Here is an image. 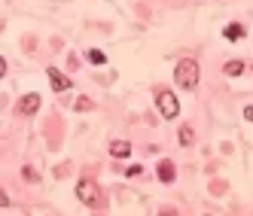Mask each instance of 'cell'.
Returning <instances> with one entry per match:
<instances>
[{
    "label": "cell",
    "mask_w": 253,
    "mask_h": 216,
    "mask_svg": "<svg viewBox=\"0 0 253 216\" xmlns=\"http://www.w3.org/2000/svg\"><path fill=\"white\" fill-rule=\"evenodd\" d=\"M88 61H92V64H104L107 55H104V52H98V49H92V52H88Z\"/></svg>",
    "instance_id": "8fae6325"
},
{
    "label": "cell",
    "mask_w": 253,
    "mask_h": 216,
    "mask_svg": "<svg viewBox=\"0 0 253 216\" xmlns=\"http://www.w3.org/2000/svg\"><path fill=\"white\" fill-rule=\"evenodd\" d=\"M174 165H171V161H162V165H159V180H162V183H174Z\"/></svg>",
    "instance_id": "52a82bcc"
},
{
    "label": "cell",
    "mask_w": 253,
    "mask_h": 216,
    "mask_svg": "<svg viewBox=\"0 0 253 216\" xmlns=\"http://www.w3.org/2000/svg\"><path fill=\"white\" fill-rule=\"evenodd\" d=\"M77 198L85 207H95L98 204V186L92 183V180H80V183H77Z\"/></svg>",
    "instance_id": "3957f363"
},
{
    "label": "cell",
    "mask_w": 253,
    "mask_h": 216,
    "mask_svg": "<svg viewBox=\"0 0 253 216\" xmlns=\"http://www.w3.org/2000/svg\"><path fill=\"white\" fill-rule=\"evenodd\" d=\"M22 174H25V180H28V183H37V180H40V177H37V171H34V168H25Z\"/></svg>",
    "instance_id": "4fadbf2b"
},
{
    "label": "cell",
    "mask_w": 253,
    "mask_h": 216,
    "mask_svg": "<svg viewBox=\"0 0 253 216\" xmlns=\"http://www.w3.org/2000/svg\"><path fill=\"white\" fill-rule=\"evenodd\" d=\"M223 73H226V76H241V73H244V64H241V61H229V64L223 67Z\"/></svg>",
    "instance_id": "ba28073f"
},
{
    "label": "cell",
    "mask_w": 253,
    "mask_h": 216,
    "mask_svg": "<svg viewBox=\"0 0 253 216\" xmlns=\"http://www.w3.org/2000/svg\"><path fill=\"white\" fill-rule=\"evenodd\" d=\"M244 119H250V122H253V107H247V110H244Z\"/></svg>",
    "instance_id": "9a60e30c"
},
{
    "label": "cell",
    "mask_w": 253,
    "mask_h": 216,
    "mask_svg": "<svg viewBox=\"0 0 253 216\" xmlns=\"http://www.w3.org/2000/svg\"><path fill=\"white\" fill-rule=\"evenodd\" d=\"M156 104H159V113L165 116V119H177V113H180V101H177L171 92H159Z\"/></svg>",
    "instance_id": "7a4b0ae2"
},
{
    "label": "cell",
    "mask_w": 253,
    "mask_h": 216,
    "mask_svg": "<svg viewBox=\"0 0 253 216\" xmlns=\"http://www.w3.org/2000/svg\"><path fill=\"white\" fill-rule=\"evenodd\" d=\"M49 82H52L55 92H67V88H70V79L61 73V70H55V67H49Z\"/></svg>",
    "instance_id": "5b68a950"
},
{
    "label": "cell",
    "mask_w": 253,
    "mask_h": 216,
    "mask_svg": "<svg viewBox=\"0 0 253 216\" xmlns=\"http://www.w3.org/2000/svg\"><path fill=\"white\" fill-rule=\"evenodd\" d=\"M110 155L113 158H128L131 155V143L128 140H113L110 143Z\"/></svg>",
    "instance_id": "8992f818"
},
{
    "label": "cell",
    "mask_w": 253,
    "mask_h": 216,
    "mask_svg": "<svg viewBox=\"0 0 253 216\" xmlns=\"http://www.w3.org/2000/svg\"><path fill=\"white\" fill-rule=\"evenodd\" d=\"M74 107H77V110H95V104L88 101V98H80V101H77Z\"/></svg>",
    "instance_id": "7c38bea8"
},
{
    "label": "cell",
    "mask_w": 253,
    "mask_h": 216,
    "mask_svg": "<svg viewBox=\"0 0 253 216\" xmlns=\"http://www.w3.org/2000/svg\"><path fill=\"white\" fill-rule=\"evenodd\" d=\"M37 110H40V95H37V92L25 95V98H22V104H19V113H22V116H34Z\"/></svg>",
    "instance_id": "277c9868"
},
{
    "label": "cell",
    "mask_w": 253,
    "mask_h": 216,
    "mask_svg": "<svg viewBox=\"0 0 253 216\" xmlns=\"http://www.w3.org/2000/svg\"><path fill=\"white\" fill-rule=\"evenodd\" d=\"M140 174H143L140 165H131V168H128V177H140Z\"/></svg>",
    "instance_id": "5bb4252c"
},
{
    "label": "cell",
    "mask_w": 253,
    "mask_h": 216,
    "mask_svg": "<svg viewBox=\"0 0 253 216\" xmlns=\"http://www.w3.org/2000/svg\"><path fill=\"white\" fill-rule=\"evenodd\" d=\"M223 34H226V40H232V43H235V40H241V37H244V28H241V25H229Z\"/></svg>",
    "instance_id": "9c48e42d"
},
{
    "label": "cell",
    "mask_w": 253,
    "mask_h": 216,
    "mask_svg": "<svg viewBox=\"0 0 253 216\" xmlns=\"http://www.w3.org/2000/svg\"><path fill=\"white\" fill-rule=\"evenodd\" d=\"M192 140H195V137H192V128H186V125H183V128H180V143H183V146H189Z\"/></svg>",
    "instance_id": "30bf717a"
},
{
    "label": "cell",
    "mask_w": 253,
    "mask_h": 216,
    "mask_svg": "<svg viewBox=\"0 0 253 216\" xmlns=\"http://www.w3.org/2000/svg\"><path fill=\"white\" fill-rule=\"evenodd\" d=\"M198 61H192V58H183V61H177V70H174V79H177V85L180 88H186V92H192V88L198 85Z\"/></svg>",
    "instance_id": "6da1fadb"
}]
</instances>
